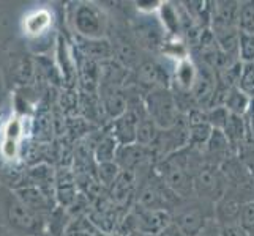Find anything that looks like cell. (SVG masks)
<instances>
[{"label":"cell","instance_id":"cell-1","mask_svg":"<svg viewBox=\"0 0 254 236\" xmlns=\"http://www.w3.org/2000/svg\"><path fill=\"white\" fill-rule=\"evenodd\" d=\"M172 222L185 236H199L213 221V205L205 203L196 197L182 200L171 213Z\"/></svg>","mask_w":254,"mask_h":236},{"label":"cell","instance_id":"cell-2","mask_svg":"<svg viewBox=\"0 0 254 236\" xmlns=\"http://www.w3.org/2000/svg\"><path fill=\"white\" fill-rule=\"evenodd\" d=\"M69 24L76 37L87 40L106 38L108 17L100 6L92 2H79L69 8Z\"/></svg>","mask_w":254,"mask_h":236},{"label":"cell","instance_id":"cell-3","mask_svg":"<svg viewBox=\"0 0 254 236\" xmlns=\"http://www.w3.org/2000/svg\"><path fill=\"white\" fill-rule=\"evenodd\" d=\"M145 113L150 117L160 129L177 125L180 118V109L177 98L171 89H155L145 93L142 98Z\"/></svg>","mask_w":254,"mask_h":236},{"label":"cell","instance_id":"cell-4","mask_svg":"<svg viewBox=\"0 0 254 236\" xmlns=\"http://www.w3.org/2000/svg\"><path fill=\"white\" fill-rule=\"evenodd\" d=\"M6 221L10 229L22 236H45L46 219L22 205L14 194H10L5 205Z\"/></svg>","mask_w":254,"mask_h":236},{"label":"cell","instance_id":"cell-5","mask_svg":"<svg viewBox=\"0 0 254 236\" xmlns=\"http://www.w3.org/2000/svg\"><path fill=\"white\" fill-rule=\"evenodd\" d=\"M155 172L160 175V178L174 192L175 197H179L180 200H188L194 197L192 175L183 167L174 154L156 161Z\"/></svg>","mask_w":254,"mask_h":236},{"label":"cell","instance_id":"cell-6","mask_svg":"<svg viewBox=\"0 0 254 236\" xmlns=\"http://www.w3.org/2000/svg\"><path fill=\"white\" fill-rule=\"evenodd\" d=\"M194 197L205 203L215 205L227 190V181L218 165L204 164L192 177Z\"/></svg>","mask_w":254,"mask_h":236},{"label":"cell","instance_id":"cell-7","mask_svg":"<svg viewBox=\"0 0 254 236\" xmlns=\"http://www.w3.org/2000/svg\"><path fill=\"white\" fill-rule=\"evenodd\" d=\"M145 113L142 99H136L134 102L128 101V109L120 117L111 121V134L117 141L119 145H133L136 143V133L139 120Z\"/></svg>","mask_w":254,"mask_h":236},{"label":"cell","instance_id":"cell-8","mask_svg":"<svg viewBox=\"0 0 254 236\" xmlns=\"http://www.w3.org/2000/svg\"><path fill=\"white\" fill-rule=\"evenodd\" d=\"M114 162L119 165L120 170L137 175L147 169L155 167L156 157L152 148L142 145H119Z\"/></svg>","mask_w":254,"mask_h":236},{"label":"cell","instance_id":"cell-9","mask_svg":"<svg viewBox=\"0 0 254 236\" xmlns=\"http://www.w3.org/2000/svg\"><path fill=\"white\" fill-rule=\"evenodd\" d=\"M127 213L128 211H124V209L114 205L109 200V197L104 194L100 198H96L95 202H92L87 219L90 221V224L96 230H100L104 236H109L116 233L120 219Z\"/></svg>","mask_w":254,"mask_h":236},{"label":"cell","instance_id":"cell-10","mask_svg":"<svg viewBox=\"0 0 254 236\" xmlns=\"http://www.w3.org/2000/svg\"><path fill=\"white\" fill-rule=\"evenodd\" d=\"M187 145H188L187 123H185V120H180L177 125L166 128V129H160L158 136H156L155 142L150 148L155 153L156 161H160L180 151L182 148H185Z\"/></svg>","mask_w":254,"mask_h":236},{"label":"cell","instance_id":"cell-11","mask_svg":"<svg viewBox=\"0 0 254 236\" xmlns=\"http://www.w3.org/2000/svg\"><path fill=\"white\" fill-rule=\"evenodd\" d=\"M137 194V178L134 173L124 172L119 173L116 181L112 183L111 188L106 190V195L109 197L111 202L119 206L124 211H129L136 202Z\"/></svg>","mask_w":254,"mask_h":236},{"label":"cell","instance_id":"cell-12","mask_svg":"<svg viewBox=\"0 0 254 236\" xmlns=\"http://www.w3.org/2000/svg\"><path fill=\"white\" fill-rule=\"evenodd\" d=\"M134 216L136 230L144 233L145 236H156L166 225L172 222L169 211H161V209H145L142 206L133 205L129 209Z\"/></svg>","mask_w":254,"mask_h":236},{"label":"cell","instance_id":"cell-13","mask_svg":"<svg viewBox=\"0 0 254 236\" xmlns=\"http://www.w3.org/2000/svg\"><path fill=\"white\" fill-rule=\"evenodd\" d=\"M134 35L137 43L141 46L150 50H158L164 46L166 33L161 27L158 17H152V14H144L136 24H134Z\"/></svg>","mask_w":254,"mask_h":236},{"label":"cell","instance_id":"cell-14","mask_svg":"<svg viewBox=\"0 0 254 236\" xmlns=\"http://www.w3.org/2000/svg\"><path fill=\"white\" fill-rule=\"evenodd\" d=\"M171 76L166 73L163 65L156 62H144L136 68L134 84L141 89H145L147 93L155 89H169Z\"/></svg>","mask_w":254,"mask_h":236},{"label":"cell","instance_id":"cell-15","mask_svg":"<svg viewBox=\"0 0 254 236\" xmlns=\"http://www.w3.org/2000/svg\"><path fill=\"white\" fill-rule=\"evenodd\" d=\"M79 194L76 185V175L71 167L60 165L54 173V198L56 205L68 208Z\"/></svg>","mask_w":254,"mask_h":236},{"label":"cell","instance_id":"cell-16","mask_svg":"<svg viewBox=\"0 0 254 236\" xmlns=\"http://www.w3.org/2000/svg\"><path fill=\"white\" fill-rule=\"evenodd\" d=\"M13 194L17 197V200L27 206L30 211H33L35 214H38L41 217H46L49 216V213L52 209L56 208V200L46 195L40 188H35V186H21L14 189Z\"/></svg>","mask_w":254,"mask_h":236},{"label":"cell","instance_id":"cell-17","mask_svg":"<svg viewBox=\"0 0 254 236\" xmlns=\"http://www.w3.org/2000/svg\"><path fill=\"white\" fill-rule=\"evenodd\" d=\"M103 115L108 120H116L128 109V94L122 87H98Z\"/></svg>","mask_w":254,"mask_h":236},{"label":"cell","instance_id":"cell-18","mask_svg":"<svg viewBox=\"0 0 254 236\" xmlns=\"http://www.w3.org/2000/svg\"><path fill=\"white\" fill-rule=\"evenodd\" d=\"M76 47L81 57L92 60V62L96 63H103L114 58V45L108 38L87 40V38L76 37Z\"/></svg>","mask_w":254,"mask_h":236},{"label":"cell","instance_id":"cell-19","mask_svg":"<svg viewBox=\"0 0 254 236\" xmlns=\"http://www.w3.org/2000/svg\"><path fill=\"white\" fill-rule=\"evenodd\" d=\"M197 77V68L196 65L191 62L190 58H180L174 69V77L172 82L174 85H177V90L182 93L190 94L192 85L196 82Z\"/></svg>","mask_w":254,"mask_h":236},{"label":"cell","instance_id":"cell-20","mask_svg":"<svg viewBox=\"0 0 254 236\" xmlns=\"http://www.w3.org/2000/svg\"><path fill=\"white\" fill-rule=\"evenodd\" d=\"M221 131L227 137V141H229L232 150L237 154L245 141H247V123H245V117L229 113V117L226 120V125Z\"/></svg>","mask_w":254,"mask_h":236},{"label":"cell","instance_id":"cell-21","mask_svg":"<svg viewBox=\"0 0 254 236\" xmlns=\"http://www.w3.org/2000/svg\"><path fill=\"white\" fill-rule=\"evenodd\" d=\"M119 143L111 134V131L101 134V137L93 143L92 153H93V159L96 164L101 162H114V157H116Z\"/></svg>","mask_w":254,"mask_h":236},{"label":"cell","instance_id":"cell-22","mask_svg":"<svg viewBox=\"0 0 254 236\" xmlns=\"http://www.w3.org/2000/svg\"><path fill=\"white\" fill-rule=\"evenodd\" d=\"M250 101L251 99L248 98L247 94L242 93L235 85H232V87H229V89L226 90V94L223 98L221 106L229 113L245 117V113H247V110L250 107Z\"/></svg>","mask_w":254,"mask_h":236},{"label":"cell","instance_id":"cell-23","mask_svg":"<svg viewBox=\"0 0 254 236\" xmlns=\"http://www.w3.org/2000/svg\"><path fill=\"white\" fill-rule=\"evenodd\" d=\"M71 216L68 214L66 208L56 205V208L46 217V235L48 236H64L68 225L71 224Z\"/></svg>","mask_w":254,"mask_h":236},{"label":"cell","instance_id":"cell-24","mask_svg":"<svg viewBox=\"0 0 254 236\" xmlns=\"http://www.w3.org/2000/svg\"><path fill=\"white\" fill-rule=\"evenodd\" d=\"M51 24V14L46 10H35L24 19V33L30 37H38L45 33Z\"/></svg>","mask_w":254,"mask_h":236},{"label":"cell","instance_id":"cell-25","mask_svg":"<svg viewBox=\"0 0 254 236\" xmlns=\"http://www.w3.org/2000/svg\"><path fill=\"white\" fill-rule=\"evenodd\" d=\"M158 131H160V128L155 125V121L148 117L147 113H144V115L141 117V120H139V125H137L136 143L150 148L155 142L156 136H158Z\"/></svg>","mask_w":254,"mask_h":236},{"label":"cell","instance_id":"cell-26","mask_svg":"<svg viewBox=\"0 0 254 236\" xmlns=\"http://www.w3.org/2000/svg\"><path fill=\"white\" fill-rule=\"evenodd\" d=\"M120 172L122 170L119 169V165L116 162H101V164H96L95 177L98 180L100 185L108 190L112 183L116 181V178L119 177Z\"/></svg>","mask_w":254,"mask_h":236},{"label":"cell","instance_id":"cell-27","mask_svg":"<svg viewBox=\"0 0 254 236\" xmlns=\"http://www.w3.org/2000/svg\"><path fill=\"white\" fill-rule=\"evenodd\" d=\"M237 58L240 63H254V33L239 32Z\"/></svg>","mask_w":254,"mask_h":236},{"label":"cell","instance_id":"cell-28","mask_svg":"<svg viewBox=\"0 0 254 236\" xmlns=\"http://www.w3.org/2000/svg\"><path fill=\"white\" fill-rule=\"evenodd\" d=\"M237 29H239V32L254 33V2L253 0L240 2Z\"/></svg>","mask_w":254,"mask_h":236},{"label":"cell","instance_id":"cell-29","mask_svg":"<svg viewBox=\"0 0 254 236\" xmlns=\"http://www.w3.org/2000/svg\"><path fill=\"white\" fill-rule=\"evenodd\" d=\"M235 87L250 99L254 98V63H242V71Z\"/></svg>","mask_w":254,"mask_h":236},{"label":"cell","instance_id":"cell-30","mask_svg":"<svg viewBox=\"0 0 254 236\" xmlns=\"http://www.w3.org/2000/svg\"><path fill=\"white\" fill-rule=\"evenodd\" d=\"M64 236H104L100 230H96L87 217L74 219L68 225Z\"/></svg>","mask_w":254,"mask_h":236},{"label":"cell","instance_id":"cell-31","mask_svg":"<svg viewBox=\"0 0 254 236\" xmlns=\"http://www.w3.org/2000/svg\"><path fill=\"white\" fill-rule=\"evenodd\" d=\"M237 224L250 236H254V200H250V202L243 203Z\"/></svg>","mask_w":254,"mask_h":236},{"label":"cell","instance_id":"cell-32","mask_svg":"<svg viewBox=\"0 0 254 236\" xmlns=\"http://www.w3.org/2000/svg\"><path fill=\"white\" fill-rule=\"evenodd\" d=\"M218 236H250V235L239 224H231V225L218 227Z\"/></svg>","mask_w":254,"mask_h":236},{"label":"cell","instance_id":"cell-33","mask_svg":"<svg viewBox=\"0 0 254 236\" xmlns=\"http://www.w3.org/2000/svg\"><path fill=\"white\" fill-rule=\"evenodd\" d=\"M163 2H158V0H147V2H144V0H139V2H136V8L139 11H141L142 14H152V13H156L160 10Z\"/></svg>","mask_w":254,"mask_h":236},{"label":"cell","instance_id":"cell-34","mask_svg":"<svg viewBox=\"0 0 254 236\" xmlns=\"http://www.w3.org/2000/svg\"><path fill=\"white\" fill-rule=\"evenodd\" d=\"M156 236H185V235L182 233V230L179 229L177 225H175L174 222H171L169 225H166Z\"/></svg>","mask_w":254,"mask_h":236},{"label":"cell","instance_id":"cell-35","mask_svg":"<svg viewBox=\"0 0 254 236\" xmlns=\"http://www.w3.org/2000/svg\"><path fill=\"white\" fill-rule=\"evenodd\" d=\"M128 236H145V235L141 233V232H133V233H129Z\"/></svg>","mask_w":254,"mask_h":236},{"label":"cell","instance_id":"cell-36","mask_svg":"<svg viewBox=\"0 0 254 236\" xmlns=\"http://www.w3.org/2000/svg\"><path fill=\"white\" fill-rule=\"evenodd\" d=\"M2 236H8V235H2Z\"/></svg>","mask_w":254,"mask_h":236}]
</instances>
